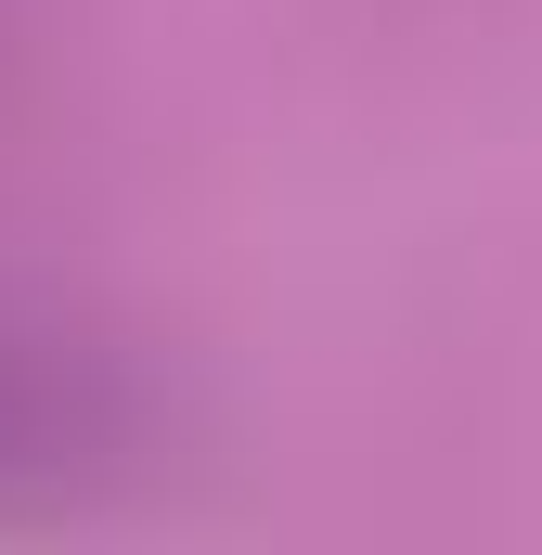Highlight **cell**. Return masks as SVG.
<instances>
[{"mask_svg": "<svg viewBox=\"0 0 542 555\" xmlns=\"http://www.w3.org/2000/svg\"><path fill=\"white\" fill-rule=\"evenodd\" d=\"M142 452H155V401L130 362L52 310H0V530L130 491Z\"/></svg>", "mask_w": 542, "mask_h": 555, "instance_id": "6da1fadb", "label": "cell"}]
</instances>
